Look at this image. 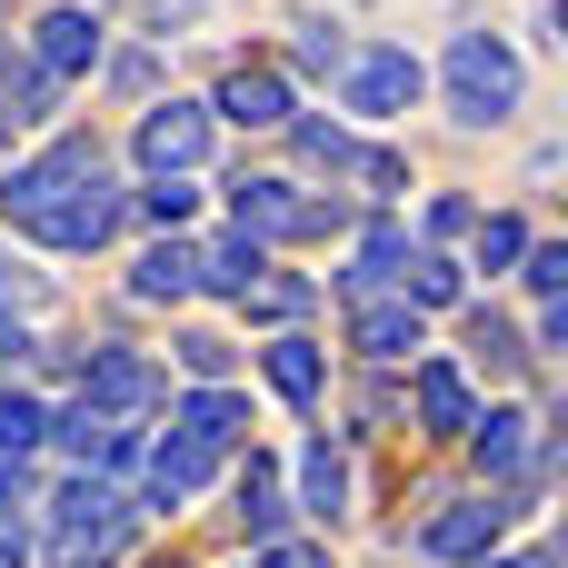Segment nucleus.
<instances>
[{
    "label": "nucleus",
    "instance_id": "c85d7f7f",
    "mask_svg": "<svg viewBox=\"0 0 568 568\" xmlns=\"http://www.w3.org/2000/svg\"><path fill=\"white\" fill-rule=\"evenodd\" d=\"M519 280H529V300H559L568 290V240H529L519 250Z\"/></svg>",
    "mask_w": 568,
    "mask_h": 568
},
{
    "label": "nucleus",
    "instance_id": "4468645a",
    "mask_svg": "<svg viewBox=\"0 0 568 568\" xmlns=\"http://www.w3.org/2000/svg\"><path fill=\"white\" fill-rule=\"evenodd\" d=\"M30 60H40L50 80H80V70H100V10H80V0L40 10V30H30Z\"/></svg>",
    "mask_w": 568,
    "mask_h": 568
},
{
    "label": "nucleus",
    "instance_id": "5701e85b",
    "mask_svg": "<svg viewBox=\"0 0 568 568\" xmlns=\"http://www.w3.org/2000/svg\"><path fill=\"white\" fill-rule=\"evenodd\" d=\"M519 250H529V220H519V210H479V220H469V260H479L489 280L519 270Z\"/></svg>",
    "mask_w": 568,
    "mask_h": 568
},
{
    "label": "nucleus",
    "instance_id": "20e7f679",
    "mask_svg": "<svg viewBox=\"0 0 568 568\" xmlns=\"http://www.w3.org/2000/svg\"><path fill=\"white\" fill-rule=\"evenodd\" d=\"M230 230H250V240H339L349 200H320V190H300L280 170H240L230 180Z\"/></svg>",
    "mask_w": 568,
    "mask_h": 568
},
{
    "label": "nucleus",
    "instance_id": "f257e3e1",
    "mask_svg": "<svg viewBox=\"0 0 568 568\" xmlns=\"http://www.w3.org/2000/svg\"><path fill=\"white\" fill-rule=\"evenodd\" d=\"M0 230L40 240V250H60V260H90V250H110V240L130 230V190H120V170H110L100 140L60 130V140L30 150L20 170H0Z\"/></svg>",
    "mask_w": 568,
    "mask_h": 568
},
{
    "label": "nucleus",
    "instance_id": "a211bd4d",
    "mask_svg": "<svg viewBox=\"0 0 568 568\" xmlns=\"http://www.w3.org/2000/svg\"><path fill=\"white\" fill-rule=\"evenodd\" d=\"M459 349H469V369H489V379H529V329L519 320H499V310H459Z\"/></svg>",
    "mask_w": 568,
    "mask_h": 568
},
{
    "label": "nucleus",
    "instance_id": "6e6552de",
    "mask_svg": "<svg viewBox=\"0 0 568 568\" xmlns=\"http://www.w3.org/2000/svg\"><path fill=\"white\" fill-rule=\"evenodd\" d=\"M80 399L110 409V419H140V409L170 399V379H160V359H140V349H80Z\"/></svg>",
    "mask_w": 568,
    "mask_h": 568
},
{
    "label": "nucleus",
    "instance_id": "473e14b6",
    "mask_svg": "<svg viewBox=\"0 0 568 568\" xmlns=\"http://www.w3.org/2000/svg\"><path fill=\"white\" fill-rule=\"evenodd\" d=\"M250 568H329V549H320V539H270Z\"/></svg>",
    "mask_w": 568,
    "mask_h": 568
},
{
    "label": "nucleus",
    "instance_id": "0eeeda50",
    "mask_svg": "<svg viewBox=\"0 0 568 568\" xmlns=\"http://www.w3.org/2000/svg\"><path fill=\"white\" fill-rule=\"evenodd\" d=\"M130 160H140L150 180H170V170L190 180V170L210 160V110H200V100H150L140 130H130Z\"/></svg>",
    "mask_w": 568,
    "mask_h": 568
},
{
    "label": "nucleus",
    "instance_id": "c756f323",
    "mask_svg": "<svg viewBox=\"0 0 568 568\" xmlns=\"http://www.w3.org/2000/svg\"><path fill=\"white\" fill-rule=\"evenodd\" d=\"M349 180H359L369 200H409V160H399V150H359V160H349Z\"/></svg>",
    "mask_w": 568,
    "mask_h": 568
},
{
    "label": "nucleus",
    "instance_id": "c9c22d12",
    "mask_svg": "<svg viewBox=\"0 0 568 568\" xmlns=\"http://www.w3.org/2000/svg\"><path fill=\"white\" fill-rule=\"evenodd\" d=\"M479 568H559V549L539 539V549H519V559H479Z\"/></svg>",
    "mask_w": 568,
    "mask_h": 568
},
{
    "label": "nucleus",
    "instance_id": "412c9836",
    "mask_svg": "<svg viewBox=\"0 0 568 568\" xmlns=\"http://www.w3.org/2000/svg\"><path fill=\"white\" fill-rule=\"evenodd\" d=\"M260 270H270V240H250V230H220V240H200V300H240Z\"/></svg>",
    "mask_w": 568,
    "mask_h": 568
},
{
    "label": "nucleus",
    "instance_id": "aec40b11",
    "mask_svg": "<svg viewBox=\"0 0 568 568\" xmlns=\"http://www.w3.org/2000/svg\"><path fill=\"white\" fill-rule=\"evenodd\" d=\"M210 120H240V130H280V120H290V80H280V70H250V60H240V70L220 80Z\"/></svg>",
    "mask_w": 568,
    "mask_h": 568
},
{
    "label": "nucleus",
    "instance_id": "b1692460",
    "mask_svg": "<svg viewBox=\"0 0 568 568\" xmlns=\"http://www.w3.org/2000/svg\"><path fill=\"white\" fill-rule=\"evenodd\" d=\"M300 310H320V280H270V270H260V280L240 290V320H300Z\"/></svg>",
    "mask_w": 568,
    "mask_h": 568
},
{
    "label": "nucleus",
    "instance_id": "e433bc0d",
    "mask_svg": "<svg viewBox=\"0 0 568 568\" xmlns=\"http://www.w3.org/2000/svg\"><path fill=\"white\" fill-rule=\"evenodd\" d=\"M0 150H10V110H0Z\"/></svg>",
    "mask_w": 568,
    "mask_h": 568
},
{
    "label": "nucleus",
    "instance_id": "393cba45",
    "mask_svg": "<svg viewBox=\"0 0 568 568\" xmlns=\"http://www.w3.org/2000/svg\"><path fill=\"white\" fill-rule=\"evenodd\" d=\"M130 210H140V220H150V230H190V220H200V190H190V180H180V170H170V180H150V190H140V200H130Z\"/></svg>",
    "mask_w": 568,
    "mask_h": 568
},
{
    "label": "nucleus",
    "instance_id": "ddd939ff",
    "mask_svg": "<svg viewBox=\"0 0 568 568\" xmlns=\"http://www.w3.org/2000/svg\"><path fill=\"white\" fill-rule=\"evenodd\" d=\"M290 519H300V509H290L280 469H270V459L250 449V459H240V479H230V529H240L250 549H270V539H290Z\"/></svg>",
    "mask_w": 568,
    "mask_h": 568
},
{
    "label": "nucleus",
    "instance_id": "7c9ffc66",
    "mask_svg": "<svg viewBox=\"0 0 568 568\" xmlns=\"http://www.w3.org/2000/svg\"><path fill=\"white\" fill-rule=\"evenodd\" d=\"M40 300H50V280H40V270H20V260L0 250V320H30Z\"/></svg>",
    "mask_w": 568,
    "mask_h": 568
},
{
    "label": "nucleus",
    "instance_id": "f8f14e48",
    "mask_svg": "<svg viewBox=\"0 0 568 568\" xmlns=\"http://www.w3.org/2000/svg\"><path fill=\"white\" fill-rule=\"evenodd\" d=\"M409 409H419V439H459L479 419V389H469L459 359H419L409 369Z\"/></svg>",
    "mask_w": 568,
    "mask_h": 568
},
{
    "label": "nucleus",
    "instance_id": "f3484780",
    "mask_svg": "<svg viewBox=\"0 0 568 568\" xmlns=\"http://www.w3.org/2000/svg\"><path fill=\"white\" fill-rule=\"evenodd\" d=\"M260 369H270V389H280V399H290L300 419H310V409L329 399V349H320L310 329H280V339L260 349Z\"/></svg>",
    "mask_w": 568,
    "mask_h": 568
},
{
    "label": "nucleus",
    "instance_id": "2eb2a0df",
    "mask_svg": "<svg viewBox=\"0 0 568 568\" xmlns=\"http://www.w3.org/2000/svg\"><path fill=\"white\" fill-rule=\"evenodd\" d=\"M349 349H359L369 369H399V359L419 349V310H409L399 290H379V300H349Z\"/></svg>",
    "mask_w": 568,
    "mask_h": 568
},
{
    "label": "nucleus",
    "instance_id": "1a4fd4ad",
    "mask_svg": "<svg viewBox=\"0 0 568 568\" xmlns=\"http://www.w3.org/2000/svg\"><path fill=\"white\" fill-rule=\"evenodd\" d=\"M210 469H220V459H210L190 429H170V439H150V449H140V499H130V509L170 519L180 499H200V489H210Z\"/></svg>",
    "mask_w": 568,
    "mask_h": 568
},
{
    "label": "nucleus",
    "instance_id": "bb28decb",
    "mask_svg": "<svg viewBox=\"0 0 568 568\" xmlns=\"http://www.w3.org/2000/svg\"><path fill=\"white\" fill-rule=\"evenodd\" d=\"M339 60H349V30L339 20H300V70L310 80H339Z\"/></svg>",
    "mask_w": 568,
    "mask_h": 568
},
{
    "label": "nucleus",
    "instance_id": "a878e982",
    "mask_svg": "<svg viewBox=\"0 0 568 568\" xmlns=\"http://www.w3.org/2000/svg\"><path fill=\"white\" fill-rule=\"evenodd\" d=\"M40 429H50V409H40L30 389H0V459H30Z\"/></svg>",
    "mask_w": 568,
    "mask_h": 568
},
{
    "label": "nucleus",
    "instance_id": "9d476101",
    "mask_svg": "<svg viewBox=\"0 0 568 568\" xmlns=\"http://www.w3.org/2000/svg\"><path fill=\"white\" fill-rule=\"evenodd\" d=\"M130 300H140V310H180V300H200V240H190V230H160V240L130 260Z\"/></svg>",
    "mask_w": 568,
    "mask_h": 568
},
{
    "label": "nucleus",
    "instance_id": "9b49d317",
    "mask_svg": "<svg viewBox=\"0 0 568 568\" xmlns=\"http://www.w3.org/2000/svg\"><path fill=\"white\" fill-rule=\"evenodd\" d=\"M310 529H349V449L329 439V429H310L300 439V499H290Z\"/></svg>",
    "mask_w": 568,
    "mask_h": 568
},
{
    "label": "nucleus",
    "instance_id": "cd10ccee",
    "mask_svg": "<svg viewBox=\"0 0 568 568\" xmlns=\"http://www.w3.org/2000/svg\"><path fill=\"white\" fill-rule=\"evenodd\" d=\"M170 349H180V369H190V379H230V369H240V349H230L220 329H180Z\"/></svg>",
    "mask_w": 568,
    "mask_h": 568
},
{
    "label": "nucleus",
    "instance_id": "6ab92c4d",
    "mask_svg": "<svg viewBox=\"0 0 568 568\" xmlns=\"http://www.w3.org/2000/svg\"><path fill=\"white\" fill-rule=\"evenodd\" d=\"M180 429H190V439H200L210 459H230V449L250 439V399H240L230 379H200V389L180 399Z\"/></svg>",
    "mask_w": 568,
    "mask_h": 568
},
{
    "label": "nucleus",
    "instance_id": "39448f33",
    "mask_svg": "<svg viewBox=\"0 0 568 568\" xmlns=\"http://www.w3.org/2000/svg\"><path fill=\"white\" fill-rule=\"evenodd\" d=\"M419 90H429V70H419L409 40H349V60H339V110H349V120L389 130V120L419 110Z\"/></svg>",
    "mask_w": 568,
    "mask_h": 568
},
{
    "label": "nucleus",
    "instance_id": "dca6fc26",
    "mask_svg": "<svg viewBox=\"0 0 568 568\" xmlns=\"http://www.w3.org/2000/svg\"><path fill=\"white\" fill-rule=\"evenodd\" d=\"M409 260H419V240H409L399 220H369V230H359V260L339 270V300H379V290H399Z\"/></svg>",
    "mask_w": 568,
    "mask_h": 568
},
{
    "label": "nucleus",
    "instance_id": "4be33fe9",
    "mask_svg": "<svg viewBox=\"0 0 568 568\" xmlns=\"http://www.w3.org/2000/svg\"><path fill=\"white\" fill-rule=\"evenodd\" d=\"M280 130H290V150H300L310 170H329V180H349V160H359V140H349L339 120H300V110H290Z\"/></svg>",
    "mask_w": 568,
    "mask_h": 568
},
{
    "label": "nucleus",
    "instance_id": "7ed1b4c3",
    "mask_svg": "<svg viewBox=\"0 0 568 568\" xmlns=\"http://www.w3.org/2000/svg\"><path fill=\"white\" fill-rule=\"evenodd\" d=\"M130 529H140V509L120 499V479H100V469H70L50 499H40V539H50V568H110L130 549Z\"/></svg>",
    "mask_w": 568,
    "mask_h": 568
},
{
    "label": "nucleus",
    "instance_id": "2f4dec72",
    "mask_svg": "<svg viewBox=\"0 0 568 568\" xmlns=\"http://www.w3.org/2000/svg\"><path fill=\"white\" fill-rule=\"evenodd\" d=\"M469 220H479V200H459V190L429 200V240H469Z\"/></svg>",
    "mask_w": 568,
    "mask_h": 568
},
{
    "label": "nucleus",
    "instance_id": "f704fd0d",
    "mask_svg": "<svg viewBox=\"0 0 568 568\" xmlns=\"http://www.w3.org/2000/svg\"><path fill=\"white\" fill-rule=\"evenodd\" d=\"M0 568H30V519L20 509H0Z\"/></svg>",
    "mask_w": 568,
    "mask_h": 568
},
{
    "label": "nucleus",
    "instance_id": "f03ea898",
    "mask_svg": "<svg viewBox=\"0 0 568 568\" xmlns=\"http://www.w3.org/2000/svg\"><path fill=\"white\" fill-rule=\"evenodd\" d=\"M439 100L459 130H509L529 110V60L499 40V30H449L439 50Z\"/></svg>",
    "mask_w": 568,
    "mask_h": 568
},
{
    "label": "nucleus",
    "instance_id": "72a5a7b5",
    "mask_svg": "<svg viewBox=\"0 0 568 568\" xmlns=\"http://www.w3.org/2000/svg\"><path fill=\"white\" fill-rule=\"evenodd\" d=\"M40 499V479H30V459H0V509H30Z\"/></svg>",
    "mask_w": 568,
    "mask_h": 568
},
{
    "label": "nucleus",
    "instance_id": "423d86ee",
    "mask_svg": "<svg viewBox=\"0 0 568 568\" xmlns=\"http://www.w3.org/2000/svg\"><path fill=\"white\" fill-rule=\"evenodd\" d=\"M499 539H509V509H499V489H459V499H439V509L419 519V559H439V568H479V559H499Z\"/></svg>",
    "mask_w": 568,
    "mask_h": 568
}]
</instances>
